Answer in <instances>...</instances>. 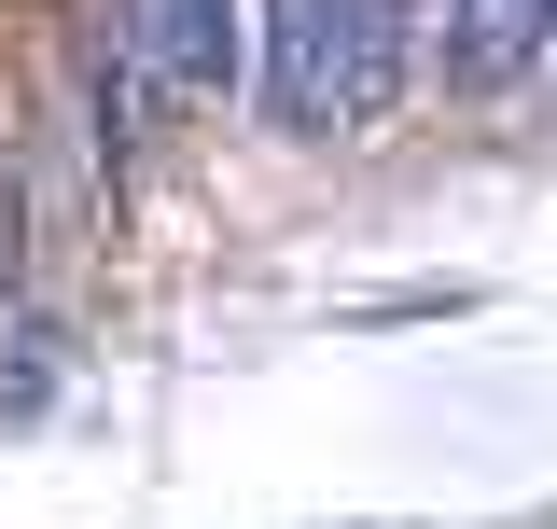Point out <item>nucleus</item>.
Returning <instances> with one entry per match:
<instances>
[{
	"label": "nucleus",
	"mask_w": 557,
	"mask_h": 529,
	"mask_svg": "<svg viewBox=\"0 0 557 529\" xmlns=\"http://www.w3.org/2000/svg\"><path fill=\"white\" fill-rule=\"evenodd\" d=\"M557 0H446V70H474V84H502V70H530V42H544Z\"/></svg>",
	"instance_id": "obj_3"
},
{
	"label": "nucleus",
	"mask_w": 557,
	"mask_h": 529,
	"mask_svg": "<svg viewBox=\"0 0 557 529\" xmlns=\"http://www.w3.org/2000/svg\"><path fill=\"white\" fill-rule=\"evenodd\" d=\"M112 57L139 98H223L237 84V0H112Z\"/></svg>",
	"instance_id": "obj_2"
},
{
	"label": "nucleus",
	"mask_w": 557,
	"mask_h": 529,
	"mask_svg": "<svg viewBox=\"0 0 557 529\" xmlns=\"http://www.w3.org/2000/svg\"><path fill=\"white\" fill-rule=\"evenodd\" d=\"M0 293H14V182H0Z\"/></svg>",
	"instance_id": "obj_4"
},
{
	"label": "nucleus",
	"mask_w": 557,
	"mask_h": 529,
	"mask_svg": "<svg viewBox=\"0 0 557 529\" xmlns=\"http://www.w3.org/2000/svg\"><path fill=\"white\" fill-rule=\"evenodd\" d=\"M405 98V0H278L265 14V112L307 139L376 126Z\"/></svg>",
	"instance_id": "obj_1"
}]
</instances>
